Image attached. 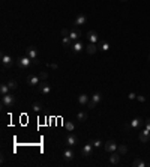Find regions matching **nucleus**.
Segmentation results:
<instances>
[{
    "label": "nucleus",
    "mask_w": 150,
    "mask_h": 167,
    "mask_svg": "<svg viewBox=\"0 0 150 167\" xmlns=\"http://www.w3.org/2000/svg\"><path fill=\"white\" fill-rule=\"evenodd\" d=\"M17 103V98L11 93H6V95H2V105L5 108H12Z\"/></svg>",
    "instance_id": "obj_1"
},
{
    "label": "nucleus",
    "mask_w": 150,
    "mask_h": 167,
    "mask_svg": "<svg viewBox=\"0 0 150 167\" xmlns=\"http://www.w3.org/2000/svg\"><path fill=\"white\" fill-rule=\"evenodd\" d=\"M26 56H29L32 60H33V63H39V51H38V48L36 47H27L26 48Z\"/></svg>",
    "instance_id": "obj_2"
},
{
    "label": "nucleus",
    "mask_w": 150,
    "mask_h": 167,
    "mask_svg": "<svg viewBox=\"0 0 150 167\" xmlns=\"http://www.w3.org/2000/svg\"><path fill=\"white\" fill-rule=\"evenodd\" d=\"M102 101V95L99 93V92H96V93H93V97L89 100V103H87V108H90V110H93V108H96V105Z\"/></svg>",
    "instance_id": "obj_3"
},
{
    "label": "nucleus",
    "mask_w": 150,
    "mask_h": 167,
    "mask_svg": "<svg viewBox=\"0 0 150 167\" xmlns=\"http://www.w3.org/2000/svg\"><path fill=\"white\" fill-rule=\"evenodd\" d=\"M32 63H33V60H32L29 56H23V57L17 59V65H18L20 68H23V69H27Z\"/></svg>",
    "instance_id": "obj_4"
},
{
    "label": "nucleus",
    "mask_w": 150,
    "mask_h": 167,
    "mask_svg": "<svg viewBox=\"0 0 150 167\" xmlns=\"http://www.w3.org/2000/svg\"><path fill=\"white\" fill-rule=\"evenodd\" d=\"M38 90H39L42 95H50V93H51V86L47 84L45 81H41V83L38 84Z\"/></svg>",
    "instance_id": "obj_5"
},
{
    "label": "nucleus",
    "mask_w": 150,
    "mask_h": 167,
    "mask_svg": "<svg viewBox=\"0 0 150 167\" xmlns=\"http://www.w3.org/2000/svg\"><path fill=\"white\" fill-rule=\"evenodd\" d=\"M14 65V59L11 57V56H8V54H2V66L5 68V69H8V68H11Z\"/></svg>",
    "instance_id": "obj_6"
},
{
    "label": "nucleus",
    "mask_w": 150,
    "mask_h": 167,
    "mask_svg": "<svg viewBox=\"0 0 150 167\" xmlns=\"http://www.w3.org/2000/svg\"><path fill=\"white\" fill-rule=\"evenodd\" d=\"M83 50H84V45H83L81 41H75V42L72 44V47H71V51H72L74 54H78V53H81Z\"/></svg>",
    "instance_id": "obj_7"
},
{
    "label": "nucleus",
    "mask_w": 150,
    "mask_h": 167,
    "mask_svg": "<svg viewBox=\"0 0 150 167\" xmlns=\"http://www.w3.org/2000/svg\"><path fill=\"white\" fill-rule=\"evenodd\" d=\"M66 145L69 146V148H72V146H75V145H78V137L75 136V134H68V137H66Z\"/></svg>",
    "instance_id": "obj_8"
},
{
    "label": "nucleus",
    "mask_w": 150,
    "mask_h": 167,
    "mask_svg": "<svg viewBox=\"0 0 150 167\" xmlns=\"http://www.w3.org/2000/svg\"><path fill=\"white\" fill-rule=\"evenodd\" d=\"M117 146H119V145H117L114 140H108V141L104 143V148H105L107 152H114V151H117Z\"/></svg>",
    "instance_id": "obj_9"
},
{
    "label": "nucleus",
    "mask_w": 150,
    "mask_h": 167,
    "mask_svg": "<svg viewBox=\"0 0 150 167\" xmlns=\"http://www.w3.org/2000/svg\"><path fill=\"white\" fill-rule=\"evenodd\" d=\"M86 23H87V15L80 14L77 18H75V21H74V26H75V27H78V26H84Z\"/></svg>",
    "instance_id": "obj_10"
},
{
    "label": "nucleus",
    "mask_w": 150,
    "mask_h": 167,
    "mask_svg": "<svg viewBox=\"0 0 150 167\" xmlns=\"http://www.w3.org/2000/svg\"><path fill=\"white\" fill-rule=\"evenodd\" d=\"M41 83V78L38 77V74L35 75V74H30V75H27V84L29 86H38Z\"/></svg>",
    "instance_id": "obj_11"
},
{
    "label": "nucleus",
    "mask_w": 150,
    "mask_h": 167,
    "mask_svg": "<svg viewBox=\"0 0 150 167\" xmlns=\"http://www.w3.org/2000/svg\"><path fill=\"white\" fill-rule=\"evenodd\" d=\"M92 149H93V145L89 141L87 145H84L83 146V151H81V155L83 157H90V154H92Z\"/></svg>",
    "instance_id": "obj_12"
},
{
    "label": "nucleus",
    "mask_w": 150,
    "mask_h": 167,
    "mask_svg": "<svg viewBox=\"0 0 150 167\" xmlns=\"http://www.w3.org/2000/svg\"><path fill=\"white\" fill-rule=\"evenodd\" d=\"M69 38L75 42V41H80V38H81V32L78 30V29H74V30H71L69 32Z\"/></svg>",
    "instance_id": "obj_13"
},
{
    "label": "nucleus",
    "mask_w": 150,
    "mask_h": 167,
    "mask_svg": "<svg viewBox=\"0 0 150 167\" xmlns=\"http://www.w3.org/2000/svg\"><path fill=\"white\" fill-rule=\"evenodd\" d=\"M87 39H89L92 44H96L98 39H99V36H98V33H96L95 30H89V32H87Z\"/></svg>",
    "instance_id": "obj_14"
},
{
    "label": "nucleus",
    "mask_w": 150,
    "mask_h": 167,
    "mask_svg": "<svg viewBox=\"0 0 150 167\" xmlns=\"http://www.w3.org/2000/svg\"><path fill=\"white\" fill-rule=\"evenodd\" d=\"M140 140L143 141V143H147L149 140H150V131L146 128V130H143L141 133H140Z\"/></svg>",
    "instance_id": "obj_15"
},
{
    "label": "nucleus",
    "mask_w": 150,
    "mask_h": 167,
    "mask_svg": "<svg viewBox=\"0 0 150 167\" xmlns=\"http://www.w3.org/2000/svg\"><path fill=\"white\" fill-rule=\"evenodd\" d=\"M98 50H99V47H98L96 44H92V42H90V44L86 47V51H87L89 54H95Z\"/></svg>",
    "instance_id": "obj_16"
},
{
    "label": "nucleus",
    "mask_w": 150,
    "mask_h": 167,
    "mask_svg": "<svg viewBox=\"0 0 150 167\" xmlns=\"http://www.w3.org/2000/svg\"><path fill=\"white\" fill-rule=\"evenodd\" d=\"M74 157H75V154H74V151H72V149H69V148H68V149H65V152H63V158H65L66 161H71Z\"/></svg>",
    "instance_id": "obj_17"
},
{
    "label": "nucleus",
    "mask_w": 150,
    "mask_h": 167,
    "mask_svg": "<svg viewBox=\"0 0 150 167\" xmlns=\"http://www.w3.org/2000/svg\"><path fill=\"white\" fill-rule=\"evenodd\" d=\"M62 44H63V47H65V48H69V50H71V47H72L74 41H72L69 36H65V38L62 39Z\"/></svg>",
    "instance_id": "obj_18"
},
{
    "label": "nucleus",
    "mask_w": 150,
    "mask_h": 167,
    "mask_svg": "<svg viewBox=\"0 0 150 167\" xmlns=\"http://www.w3.org/2000/svg\"><path fill=\"white\" fill-rule=\"evenodd\" d=\"M78 103L81 104V105H87V103H89V97L86 93H81L80 97H78Z\"/></svg>",
    "instance_id": "obj_19"
},
{
    "label": "nucleus",
    "mask_w": 150,
    "mask_h": 167,
    "mask_svg": "<svg viewBox=\"0 0 150 167\" xmlns=\"http://www.w3.org/2000/svg\"><path fill=\"white\" fill-rule=\"evenodd\" d=\"M119 161H120V154L111 152V155H110V163H111V164H117Z\"/></svg>",
    "instance_id": "obj_20"
},
{
    "label": "nucleus",
    "mask_w": 150,
    "mask_h": 167,
    "mask_svg": "<svg viewBox=\"0 0 150 167\" xmlns=\"http://www.w3.org/2000/svg\"><path fill=\"white\" fill-rule=\"evenodd\" d=\"M77 121L86 122V121H87V113H86V111H78V114H77Z\"/></svg>",
    "instance_id": "obj_21"
},
{
    "label": "nucleus",
    "mask_w": 150,
    "mask_h": 167,
    "mask_svg": "<svg viewBox=\"0 0 150 167\" xmlns=\"http://www.w3.org/2000/svg\"><path fill=\"white\" fill-rule=\"evenodd\" d=\"M131 127L132 128H140L141 127V117H135L131 121Z\"/></svg>",
    "instance_id": "obj_22"
},
{
    "label": "nucleus",
    "mask_w": 150,
    "mask_h": 167,
    "mask_svg": "<svg viewBox=\"0 0 150 167\" xmlns=\"http://www.w3.org/2000/svg\"><path fill=\"white\" fill-rule=\"evenodd\" d=\"M9 86H8V83H3L2 86H0V93L2 95H6V93H9Z\"/></svg>",
    "instance_id": "obj_23"
},
{
    "label": "nucleus",
    "mask_w": 150,
    "mask_h": 167,
    "mask_svg": "<svg viewBox=\"0 0 150 167\" xmlns=\"http://www.w3.org/2000/svg\"><path fill=\"white\" fill-rule=\"evenodd\" d=\"M90 143H92V145H93L95 148H99V146H102V145H104L101 138H93V140H90Z\"/></svg>",
    "instance_id": "obj_24"
},
{
    "label": "nucleus",
    "mask_w": 150,
    "mask_h": 167,
    "mask_svg": "<svg viewBox=\"0 0 150 167\" xmlns=\"http://www.w3.org/2000/svg\"><path fill=\"white\" fill-rule=\"evenodd\" d=\"M117 152H119L120 155H125V154L128 152V148L125 146V145H119V146H117Z\"/></svg>",
    "instance_id": "obj_25"
},
{
    "label": "nucleus",
    "mask_w": 150,
    "mask_h": 167,
    "mask_svg": "<svg viewBox=\"0 0 150 167\" xmlns=\"http://www.w3.org/2000/svg\"><path fill=\"white\" fill-rule=\"evenodd\" d=\"M132 166H135V167H144V166H147L143 160H140V158H137V160H134V163H132Z\"/></svg>",
    "instance_id": "obj_26"
},
{
    "label": "nucleus",
    "mask_w": 150,
    "mask_h": 167,
    "mask_svg": "<svg viewBox=\"0 0 150 167\" xmlns=\"http://www.w3.org/2000/svg\"><path fill=\"white\" fill-rule=\"evenodd\" d=\"M99 50H102V51H108L110 50V44L107 41H104L101 45H99Z\"/></svg>",
    "instance_id": "obj_27"
},
{
    "label": "nucleus",
    "mask_w": 150,
    "mask_h": 167,
    "mask_svg": "<svg viewBox=\"0 0 150 167\" xmlns=\"http://www.w3.org/2000/svg\"><path fill=\"white\" fill-rule=\"evenodd\" d=\"M65 128H66L69 133H72V131L75 130V125H74V122H71V121H69V122H65Z\"/></svg>",
    "instance_id": "obj_28"
},
{
    "label": "nucleus",
    "mask_w": 150,
    "mask_h": 167,
    "mask_svg": "<svg viewBox=\"0 0 150 167\" xmlns=\"http://www.w3.org/2000/svg\"><path fill=\"white\" fill-rule=\"evenodd\" d=\"M32 108L36 111V113H39L41 110H42V104L41 103H33V105H32Z\"/></svg>",
    "instance_id": "obj_29"
},
{
    "label": "nucleus",
    "mask_w": 150,
    "mask_h": 167,
    "mask_svg": "<svg viewBox=\"0 0 150 167\" xmlns=\"http://www.w3.org/2000/svg\"><path fill=\"white\" fill-rule=\"evenodd\" d=\"M38 77L41 78V81H45L48 78V73H45V71H41V73L38 74Z\"/></svg>",
    "instance_id": "obj_30"
},
{
    "label": "nucleus",
    "mask_w": 150,
    "mask_h": 167,
    "mask_svg": "<svg viewBox=\"0 0 150 167\" xmlns=\"http://www.w3.org/2000/svg\"><path fill=\"white\" fill-rule=\"evenodd\" d=\"M8 86H9V89H11V90H15V89L18 87L15 80H9V81H8Z\"/></svg>",
    "instance_id": "obj_31"
},
{
    "label": "nucleus",
    "mask_w": 150,
    "mask_h": 167,
    "mask_svg": "<svg viewBox=\"0 0 150 167\" xmlns=\"http://www.w3.org/2000/svg\"><path fill=\"white\" fill-rule=\"evenodd\" d=\"M69 32H71V30H68V29H63V30H62V36H63V38H65V36H69Z\"/></svg>",
    "instance_id": "obj_32"
},
{
    "label": "nucleus",
    "mask_w": 150,
    "mask_h": 167,
    "mask_svg": "<svg viewBox=\"0 0 150 167\" xmlns=\"http://www.w3.org/2000/svg\"><path fill=\"white\" fill-rule=\"evenodd\" d=\"M137 100H138L140 103H144V101H146V98L143 97V95H138V97H137Z\"/></svg>",
    "instance_id": "obj_33"
},
{
    "label": "nucleus",
    "mask_w": 150,
    "mask_h": 167,
    "mask_svg": "<svg viewBox=\"0 0 150 167\" xmlns=\"http://www.w3.org/2000/svg\"><path fill=\"white\" fill-rule=\"evenodd\" d=\"M146 128H147V130L150 131V117H149L147 121H146Z\"/></svg>",
    "instance_id": "obj_34"
},
{
    "label": "nucleus",
    "mask_w": 150,
    "mask_h": 167,
    "mask_svg": "<svg viewBox=\"0 0 150 167\" xmlns=\"http://www.w3.org/2000/svg\"><path fill=\"white\" fill-rule=\"evenodd\" d=\"M128 97H129V100H134V98H137V95H135L134 92H131V93L128 95Z\"/></svg>",
    "instance_id": "obj_35"
},
{
    "label": "nucleus",
    "mask_w": 150,
    "mask_h": 167,
    "mask_svg": "<svg viewBox=\"0 0 150 167\" xmlns=\"http://www.w3.org/2000/svg\"><path fill=\"white\" fill-rule=\"evenodd\" d=\"M50 68H53V69H57V68H59V65H57V63H50Z\"/></svg>",
    "instance_id": "obj_36"
},
{
    "label": "nucleus",
    "mask_w": 150,
    "mask_h": 167,
    "mask_svg": "<svg viewBox=\"0 0 150 167\" xmlns=\"http://www.w3.org/2000/svg\"><path fill=\"white\" fill-rule=\"evenodd\" d=\"M122 2H126V0H122Z\"/></svg>",
    "instance_id": "obj_37"
},
{
    "label": "nucleus",
    "mask_w": 150,
    "mask_h": 167,
    "mask_svg": "<svg viewBox=\"0 0 150 167\" xmlns=\"http://www.w3.org/2000/svg\"><path fill=\"white\" fill-rule=\"evenodd\" d=\"M149 59H150V56H149Z\"/></svg>",
    "instance_id": "obj_38"
}]
</instances>
